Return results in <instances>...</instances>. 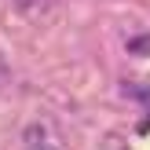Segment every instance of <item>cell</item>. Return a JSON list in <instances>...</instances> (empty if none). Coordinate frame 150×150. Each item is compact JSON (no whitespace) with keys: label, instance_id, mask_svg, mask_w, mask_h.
<instances>
[{"label":"cell","instance_id":"3","mask_svg":"<svg viewBox=\"0 0 150 150\" xmlns=\"http://www.w3.org/2000/svg\"><path fill=\"white\" fill-rule=\"evenodd\" d=\"M48 0H15V7L18 11H37V7H44Z\"/></svg>","mask_w":150,"mask_h":150},{"label":"cell","instance_id":"4","mask_svg":"<svg viewBox=\"0 0 150 150\" xmlns=\"http://www.w3.org/2000/svg\"><path fill=\"white\" fill-rule=\"evenodd\" d=\"M0 73H4V62H0Z\"/></svg>","mask_w":150,"mask_h":150},{"label":"cell","instance_id":"2","mask_svg":"<svg viewBox=\"0 0 150 150\" xmlns=\"http://www.w3.org/2000/svg\"><path fill=\"white\" fill-rule=\"evenodd\" d=\"M128 51H132V55H143V51H150V37H139V40H128Z\"/></svg>","mask_w":150,"mask_h":150},{"label":"cell","instance_id":"1","mask_svg":"<svg viewBox=\"0 0 150 150\" xmlns=\"http://www.w3.org/2000/svg\"><path fill=\"white\" fill-rule=\"evenodd\" d=\"M26 143H29V150H55L48 139H44V132L37 128V125H33V128H26Z\"/></svg>","mask_w":150,"mask_h":150}]
</instances>
